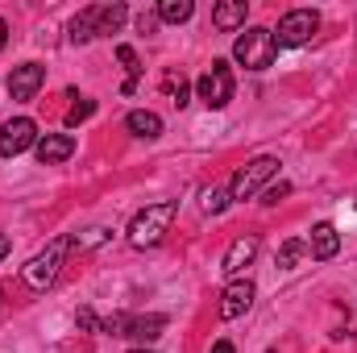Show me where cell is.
I'll list each match as a JSON object with an SVG mask.
<instances>
[{
    "mask_svg": "<svg viewBox=\"0 0 357 353\" xmlns=\"http://www.w3.org/2000/svg\"><path fill=\"white\" fill-rule=\"evenodd\" d=\"M175 216H178V200H162V204L142 208V212L129 220V246H133V250H154V246L171 233Z\"/></svg>",
    "mask_w": 357,
    "mask_h": 353,
    "instance_id": "cell-1",
    "label": "cell"
},
{
    "mask_svg": "<svg viewBox=\"0 0 357 353\" xmlns=\"http://www.w3.org/2000/svg\"><path fill=\"white\" fill-rule=\"evenodd\" d=\"M125 21H129V8H125L121 0H112V4H88V8L71 21V42L84 46V42H91V38L116 33Z\"/></svg>",
    "mask_w": 357,
    "mask_h": 353,
    "instance_id": "cell-2",
    "label": "cell"
},
{
    "mask_svg": "<svg viewBox=\"0 0 357 353\" xmlns=\"http://www.w3.org/2000/svg\"><path fill=\"white\" fill-rule=\"evenodd\" d=\"M67 254H71V237H54L42 254H33L29 262L21 266V283H25L29 291L54 287V278H59V270H63V262H67Z\"/></svg>",
    "mask_w": 357,
    "mask_h": 353,
    "instance_id": "cell-3",
    "label": "cell"
},
{
    "mask_svg": "<svg viewBox=\"0 0 357 353\" xmlns=\"http://www.w3.org/2000/svg\"><path fill=\"white\" fill-rule=\"evenodd\" d=\"M278 54V42H274V29H262V25H250L237 42H233V59L245 67V71H266Z\"/></svg>",
    "mask_w": 357,
    "mask_h": 353,
    "instance_id": "cell-4",
    "label": "cell"
},
{
    "mask_svg": "<svg viewBox=\"0 0 357 353\" xmlns=\"http://www.w3.org/2000/svg\"><path fill=\"white\" fill-rule=\"evenodd\" d=\"M278 175V158H270V154H262V158H254V163H245L237 175L229 179V195L233 200H250V195H258V191H266V183Z\"/></svg>",
    "mask_w": 357,
    "mask_h": 353,
    "instance_id": "cell-5",
    "label": "cell"
},
{
    "mask_svg": "<svg viewBox=\"0 0 357 353\" xmlns=\"http://www.w3.org/2000/svg\"><path fill=\"white\" fill-rule=\"evenodd\" d=\"M233 67L225 63V59H216L204 75H199V84H195V91H199V100L208 104V108H225L229 100H233Z\"/></svg>",
    "mask_w": 357,
    "mask_h": 353,
    "instance_id": "cell-6",
    "label": "cell"
},
{
    "mask_svg": "<svg viewBox=\"0 0 357 353\" xmlns=\"http://www.w3.org/2000/svg\"><path fill=\"white\" fill-rule=\"evenodd\" d=\"M316 29H320V13H316V8H291V13L278 21L274 42H278V46H307V42L316 38Z\"/></svg>",
    "mask_w": 357,
    "mask_h": 353,
    "instance_id": "cell-7",
    "label": "cell"
},
{
    "mask_svg": "<svg viewBox=\"0 0 357 353\" xmlns=\"http://www.w3.org/2000/svg\"><path fill=\"white\" fill-rule=\"evenodd\" d=\"M162 329H167V316H125V312H116V316L104 320L108 337H133V341H154V337H162Z\"/></svg>",
    "mask_w": 357,
    "mask_h": 353,
    "instance_id": "cell-8",
    "label": "cell"
},
{
    "mask_svg": "<svg viewBox=\"0 0 357 353\" xmlns=\"http://www.w3.org/2000/svg\"><path fill=\"white\" fill-rule=\"evenodd\" d=\"M33 146H38V125L29 117H13V121L0 125V154L4 158H17V154H25Z\"/></svg>",
    "mask_w": 357,
    "mask_h": 353,
    "instance_id": "cell-9",
    "label": "cell"
},
{
    "mask_svg": "<svg viewBox=\"0 0 357 353\" xmlns=\"http://www.w3.org/2000/svg\"><path fill=\"white\" fill-rule=\"evenodd\" d=\"M46 84V67L42 63H21V67H13V75H8V96L13 100H33L38 91Z\"/></svg>",
    "mask_w": 357,
    "mask_h": 353,
    "instance_id": "cell-10",
    "label": "cell"
},
{
    "mask_svg": "<svg viewBox=\"0 0 357 353\" xmlns=\"http://www.w3.org/2000/svg\"><path fill=\"white\" fill-rule=\"evenodd\" d=\"M254 283L250 278H233L229 287H225V295H220V320H237V316H245L250 308H254Z\"/></svg>",
    "mask_w": 357,
    "mask_h": 353,
    "instance_id": "cell-11",
    "label": "cell"
},
{
    "mask_svg": "<svg viewBox=\"0 0 357 353\" xmlns=\"http://www.w3.org/2000/svg\"><path fill=\"white\" fill-rule=\"evenodd\" d=\"M33 154H38V163H42V167L67 163V158L75 154V137H71V133H46V137H38Z\"/></svg>",
    "mask_w": 357,
    "mask_h": 353,
    "instance_id": "cell-12",
    "label": "cell"
},
{
    "mask_svg": "<svg viewBox=\"0 0 357 353\" xmlns=\"http://www.w3.org/2000/svg\"><path fill=\"white\" fill-rule=\"evenodd\" d=\"M337 250H341V233H337V225L320 220V225L312 229V237H307V254H312L316 262H328V258H337Z\"/></svg>",
    "mask_w": 357,
    "mask_h": 353,
    "instance_id": "cell-13",
    "label": "cell"
},
{
    "mask_svg": "<svg viewBox=\"0 0 357 353\" xmlns=\"http://www.w3.org/2000/svg\"><path fill=\"white\" fill-rule=\"evenodd\" d=\"M258 258V237H237L229 250H225V262H220V270L229 274V278H237L245 266Z\"/></svg>",
    "mask_w": 357,
    "mask_h": 353,
    "instance_id": "cell-14",
    "label": "cell"
},
{
    "mask_svg": "<svg viewBox=\"0 0 357 353\" xmlns=\"http://www.w3.org/2000/svg\"><path fill=\"white\" fill-rule=\"evenodd\" d=\"M125 129H129L133 137L154 142V137H162V117H158V112H150V108H133V112L125 117Z\"/></svg>",
    "mask_w": 357,
    "mask_h": 353,
    "instance_id": "cell-15",
    "label": "cell"
},
{
    "mask_svg": "<svg viewBox=\"0 0 357 353\" xmlns=\"http://www.w3.org/2000/svg\"><path fill=\"white\" fill-rule=\"evenodd\" d=\"M212 25L216 29H241L245 25V0H225V4H216L212 8Z\"/></svg>",
    "mask_w": 357,
    "mask_h": 353,
    "instance_id": "cell-16",
    "label": "cell"
},
{
    "mask_svg": "<svg viewBox=\"0 0 357 353\" xmlns=\"http://www.w3.org/2000/svg\"><path fill=\"white\" fill-rule=\"evenodd\" d=\"M162 91L171 96V104H191V88H187V80H183V71H167L162 75Z\"/></svg>",
    "mask_w": 357,
    "mask_h": 353,
    "instance_id": "cell-17",
    "label": "cell"
},
{
    "mask_svg": "<svg viewBox=\"0 0 357 353\" xmlns=\"http://www.w3.org/2000/svg\"><path fill=\"white\" fill-rule=\"evenodd\" d=\"M191 13H195L191 0H162V4H158V21H171V25H183Z\"/></svg>",
    "mask_w": 357,
    "mask_h": 353,
    "instance_id": "cell-18",
    "label": "cell"
},
{
    "mask_svg": "<svg viewBox=\"0 0 357 353\" xmlns=\"http://www.w3.org/2000/svg\"><path fill=\"white\" fill-rule=\"evenodd\" d=\"M233 204V195H229V187H208L204 195H199V208L208 212V216H216V212H225Z\"/></svg>",
    "mask_w": 357,
    "mask_h": 353,
    "instance_id": "cell-19",
    "label": "cell"
},
{
    "mask_svg": "<svg viewBox=\"0 0 357 353\" xmlns=\"http://www.w3.org/2000/svg\"><path fill=\"white\" fill-rule=\"evenodd\" d=\"M116 59H121V63H125V71H129V80H125V96H129V91H133V84H137V75H142V59H137V50H133V46H116Z\"/></svg>",
    "mask_w": 357,
    "mask_h": 353,
    "instance_id": "cell-20",
    "label": "cell"
},
{
    "mask_svg": "<svg viewBox=\"0 0 357 353\" xmlns=\"http://www.w3.org/2000/svg\"><path fill=\"white\" fill-rule=\"evenodd\" d=\"M303 254H307V241H299V237L282 241V250H278V270H291V266L299 262Z\"/></svg>",
    "mask_w": 357,
    "mask_h": 353,
    "instance_id": "cell-21",
    "label": "cell"
},
{
    "mask_svg": "<svg viewBox=\"0 0 357 353\" xmlns=\"http://www.w3.org/2000/svg\"><path fill=\"white\" fill-rule=\"evenodd\" d=\"M112 233L108 229H88V233H75L71 237V250H96V246H104Z\"/></svg>",
    "mask_w": 357,
    "mask_h": 353,
    "instance_id": "cell-22",
    "label": "cell"
},
{
    "mask_svg": "<svg viewBox=\"0 0 357 353\" xmlns=\"http://www.w3.org/2000/svg\"><path fill=\"white\" fill-rule=\"evenodd\" d=\"M91 112H96V100H88V96H84V100H79V104L67 112V125H71V129H75V125H84Z\"/></svg>",
    "mask_w": 357,
    "mask_h": 353,
    "instance_id": "cell-23",
    "label": "cell"
},
{
    "mask_svg": "<svg viewBox=\"0 0 357 353\" xmlns=\"http://www.w3.org/2000/svg\"><path fill=\"white\" fill-rule=\"evenodd\" d=\"M75 324H79L84 333H104V320H100L91 308H79V312H75Z\"/></svg>",
    "mask_w": 357,
    "mask_h": 353,
    "instance_id": "cell-24",
    "label": "cell"
},
{
    "mask_svg": "<svg viewBox=\"0 0 357 353\" xmlns=\"http://www.w3.org/2000/svg\"><path fill=\"white\" fill-rule=\"evenodd\" d=\"M287 191H291L287 183H274V187H266V191H262V204H278V200H282Z\"/></svg>",
    "mask_w": 357,
    "mask_h": 353,
    "instance_id": "cell-25",
    "label": "cell"
},
{
    "mask_svg": "<svg viewBox=\"0 0 357 353\" xmlns=\"http://www.w3.org/2000/svg\"><path fill=\"white\" fill-rule=\"evenodd\" d=\"M158 29V13H142L137 17V33H154Z\"/></svg>",
    "mask_w": 357,
    "mask_h": 353,
    "instance_id": "cell-26",
    "label": "cell"
},
{
    "mask_svg": "<svg viewBox=\"0 0 357 353\" xmlns=\"http://www.w3.org/2000/svg\"><path fill=\"white\" fill-rule=\"evenodd\" d=\"M8 250H13V241H8V237L0 233V258H8Z\"/></svg>",
    "mask_w": 357,
    "mask_h": 353,
    "instance_id": "cell-27",
    "label": "cell"
},
{
    "mask_svg": "<svg viewBox=\"0 0 357 353\" xmlns=\"http://www.w3.org/2000/svg\"><path fill=\"white\" fill-rule=\"evenodd\" d=\"M212 353H233V345H229V341H216V345H212Z\"/></svg>",
    "mask_w": 357,
    "mask_h": 353,
    "instance_id": "cell-28",
    "label": "cell"
},
{
    "mask_svg": "<svg viewBox=\"0 0 357 353\" xmlns=\"http://www.w3.org/2000/svg\"><path fill=\"white\" fill-rule=\"evenodd\" d=\"M4 42H8V25H4V17H0V50H4Z\"/></svg>",
    "mask_w": 357,
    "mask_h": 353,
    "instance_id": "cell-29",
    "label": "cell"
},
{
    "mask_svg": "<svg viewBox=\"0 0 357 353\" xmlns=\"http://www.w3.org/2000/svg\"><path fill=\"white\" fill-rule=\"evenodd\" d=\"M129 353H150V350H129Z\"/></svg>",
    "mask_w": 357,
    "mask_h": 353,
    "instance_id": "cell-30",
    "label": "cell"
}]
</instances>
